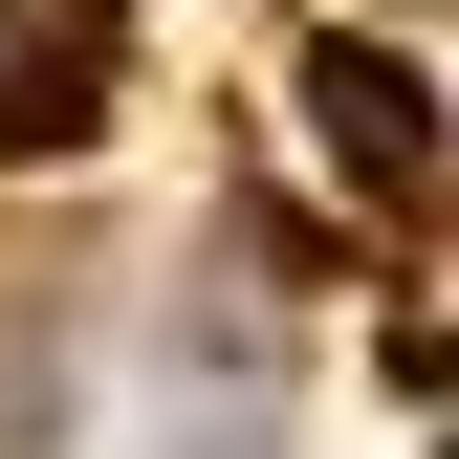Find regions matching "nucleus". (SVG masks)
<instances>
[{"label":"nucleus","mask_w":459,"mask_h":459,"mask_svg":"<svg viewBox=\"0 0 459 459\" xmlns=\"http://www.w3.org/2000/svg\"><path fill=\"white\" fill-rule=\"evenodd\" d=\"M109 66H132L109 0H22V22H0V153H88L109 132Z\"/></svg>","instance_id":"nucleus-1"},{"label":"nucleus","mask_w":459,"mask_h":459,"mask_svg":"<svg viewBox=\"0 0 459 459\" xmlns=\"http://www.w3.org/2000/svg\"><path fill=\"white\" fill-rule=\"evenodd\" d=\"M328 153H351L372 197H416V176H437V132H416V66H372V44H328Z\"/></svg>","instance_id":"nucleus-2"}]
</instances>
